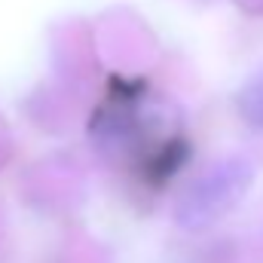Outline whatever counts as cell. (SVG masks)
Wrapping results in <instances>:
<instances>
[{
	"label": "cell",
	"instance_id": "1",
	"mask_svg": "<svg viewBox=\"0 0 263 263\" xmlns=\"http://www.w3.org/2000/svg\"><path fill=\"white\" fill-rule=\"evenodd\" d=\"M254 181V165L242 156H230L205 168L196 181L181 193L175 220L184 230H205L233 211Z\"/></svg>",
	"mask_w": 263,
	"mask_h": 263
},
{
	"label": "cell",
	"instance_id": "2",
	"mask_svg": "<svg viewBox=\"0 0 263 263\" xmlns=\"http://www.w3.org/2000/svg\"><path fill=\"white\" fill-rule=\"evenodd\" d=\"M236 110H239V117H242L245 126L263 129V70L257 77H251V80L239 89V95H236Z\"/></svg>",
	"mask_w": 263,
	"mask_h": 263
}]
</instances>
